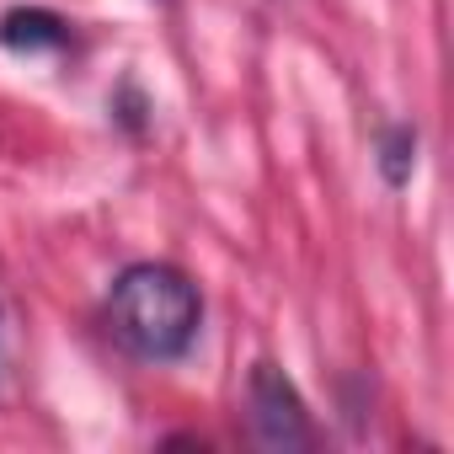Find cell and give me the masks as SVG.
I'll use <instances>...</instances> for the list:
<instances>
[{
    "label": "cell",
    "mask_w": 454,
    "mask_h": 454,
    "mask_svg": "<svg viewBox=\"0 0 454 454\" xmlns=\"http://www.w3.org/2000/svg\"><path fill=\"white\" fill-rule=\"evenodd\" d=\"M417 129L411 123H385L380 129V145H374V166H380V176H385V187L390 192H401V187H411V171H417Z\"/></svg>",
    "instance_id": "4"
},
{
    "label": "cell",
    "mask_w": 454,
    "mask_h": 454,
    "mask_svg": "<svg viewBox=\"0 0 454 454\" xmlns=\"http://www.w3.org/2000/svg\"><path fill=\"white\" fill-rule=\"evenodd\" d=\"M107 326L134 358L176 364L198 342L203 294L171 262H129L107 289Z\"/></svg>",
    "instance_id": "1"
},
{
    "label": "cell",
    "mask_w": 454,
    "mask_h": 454,
    "mask_svg": "<svg viewBox=\"0 0 454 454\" xmlns=\"http://www.w3.org/2000/svg\"><path fill=\"white\" fill-rule=\"evenodd\" d=\"M247 411H252V433H257L262 449H278V454L316 449L310 406H305L300 385L273 358H257L252 364V374H247Z\"/></svg>",
    "instance_id": "2"
},
{
    "label": "cell",
    "mask_w": 454,
    "mask_h": 454,
    "mask_svg": "<svg viewBox=\"0 0 454 454\" xmlns=\"http://www.w3.org/2000/svg\"><path fill=\"white\" fill-rule=\"evenodd\" d=\"M0 380H6V305H0Z\"/></svg>",
    "instance_id": "6"
},
{
    "label": "cell",
    "mask_w": 454,
    "mask_h": 454,
    "mask_svg": "<svg viewBox=\"0 0 454 454\" xmlns=\"http://www.w3.org/2000/svg\"><path fill=\"white\" fill-rule=\"evenodd\" d=\"M107 113H113L129 134H145V129H150V97L139 91V81H118V91L107 97Z\"/></svg>",
    "instance_id": "5"
},
{
    "label": "cell",
    "mask_w": 454,
    "mask_h": 454,
    "mask_svg": "<svg viewBox=\"0 0 454 454\" xmlns=\"http://www.w3.org/2000/svg\"><path fill=\"white\" fill-rule=\"evenodd\" d=\"M70 43V22L49 6H12L0 12V49L33 59V54H59Z\"/></svg>",
    "instance_id": "3"
}]
</instances>
